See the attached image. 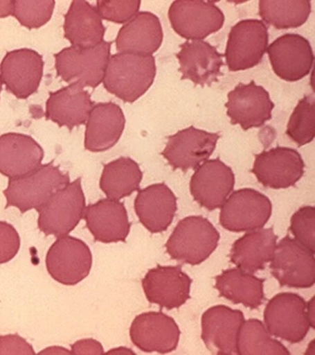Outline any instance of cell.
<instances>
[{
  "mask_svg": "<svg viewBox=\"0 0 315 355\" xmlns=\"http://www.w3.org/2000/svg\"><path fill=\"white\" fill-rule=\"evenodd\" d=\"M156 76L153 55L119 53L110 57L103 85L108 92L133 103L150 89Z\"/></svg>",
  "mask_w": 315,
  "mask_h": 355,
  "instance_id": "cell-1",
  "label": "cell"
},
{
  "mask_svg": "<svg viewBox=\"0 0 315 355\" xmlns=\"http://www.w3.org/2000/svg\"><path fill=\"white\" fill-rule=\"evenodd\" d=\"M270 270L281 286L295 288L313 287L314 253L287 235L276 245Z\"/></svg>",
  "mask_w": 315,
  "mask_h": 355,
  "instance_id": "cell-9",
  "label": "cell"
},
{
  "mask_svg": "<svg viewBox=\"0 0 315 355\" xmlns=\"http://www.w3.org/2000/svg\"><path fill=\"white\" fill-rule=\"evenodd\" d=\"M85 209L82 178H78L57 191L48 202L36 209L39 213V230L46 235L65 236L81 222Z\"/></svg>",
  "mask_w": 315,
  "mask_h": 355,
  "instance_id": "cell-5",
  "label": "cell"
},
{
  "mask_svg": "<svg viewBox=\"0 0 315 355\" xmlns=\"http://www.w3.org/2000/svg\"><path fill=\"white\" fill-rule=\"evenodd\" d=\"M111 42H103L89 49L70 48L55 54L57 76L69 85L96 88L103 82Z\"/></svg>",
  "mask_w": 315,
  "mask_h": 355,
  "instance_id": "cell-4",
  "label": "cell"
},
{
  "mask_svg": "<svg viewBox=\"0 0 315 355\" xmlns=\"http://www.w3.org/2000/svg\"><path fill=\"white\" fill-rule=\"evenodd\" d=\"M93 263L88 245L79 239L57 238L48 250L46 266L54 280L61 284L74 286L88 277Z\"/></svg>",
  "mask_w": 315,
  "mask_h": 355,
  "instance_id": "cell-10",
  "label": "cell"
},
{
  "mask_svg": "<svg viewBox=\"0 0 315 355\" xmlns=\"http://www.w3.org/2000/svg\"><path fill=\"white\" fill-rule=\"evenodd\" d=\"M233 169L219 159L208 160L192 176L190 193L199 205L208 210L221 208L234 189Z\"/></svg>",
  "mask_w": 315,
  "mask_h": 355,
  "instance_id": "cell-18",
  "label": "cell"
},
{
  "mask_svg": "<svg viewBox=\"0 0 315 355\" xmlns=\"http://www.w3.org/2000/svg\"><path fill=\"white\" fill-rule=\"evenodd\" d=\"M237 350L240 355L289 354L283 344L271 338L262 322L255 318L242 323L239 329Z\"/></svg>",
  "mask_w": 315,
  "mask_h": 355,
  "instance_id": "cell-33",
  "label": "cell"
},
{
  "mask_svg": "<svg viewBox=\"0 0 315 355\" xmlns=\"http://www.w3.org/2000/svg\"><path fill=\"white\" fill-rule=\"evenodd\" d=\"M43 71L44 61L41 54L28 49L7 53L0 64L3 85L18 99H27L37 92Z\"/></svg>",
  "mask_w": 315,
  "mask_h": 355,
  "instance_id": "cell-15",
  "label": "cell"
},
{
  "mask_svg": "<svg viewBox=\"0 0 315 355\" xmlns=\"http://www.w3.org/2000/svg\"><path fill=\"white\" fill-rule=\"evenodd\" d=\"M275 74L287 82L300 80L312 70L314 57L310 42L298 34H285L267 49Z\"/></svg>",
  "mask_w": 315,
  "mask_h": 355,
  "instance_id": "cell-14",
  "label": "cell"
},
{
  "mask_svg": "<svg viewBox=\"0 0 315 355\" xmlns=\"http://www.w3.org/2000/svg\"><path fill=\"white\" fill-rule=\"evenodd\" d=\"M19 234L12 225L0 222V264L8 263L19 251Z\"/></svg>",
  "mask_w": 315,
  "mask_h": 355,
  "instance_id": "cell-38",
  "label": "cell"
},
{
  "mask_svg": "<svg viewBox=\"0 0 315 355\" xmlns=\"http://www.w3.org/2000/svg\"><path fill=\"white\" fill-rule=\"evenodd\" d=\"M307 303L293 293H278L264 310L265 327L271 336L298 343L306 338L310 325L306 315Z\"/></svg>",
  "mask_w": 315,
  "mask_h": 355,
  "instance_id": "cell-6",
  "label": "cell"
},
{
  "mask_svg": "<svg viewBox=\"0 0 315 355\" xmlns=\"http://www.w3.org/2000/svg\"><path fill=\"white\" fill-rule=\"evenodd\" d=\"M69 183V173L61 172L60 166H54L53 162L42 165L27 175L9 180L8 187L3 191L6 208L16 207L21 213L38 209Z\"/></svg>",
  "mask_w": 315,
  "mask_h": 355,
  "instance_id": "cell-2",
  "label": "cell"
},
{
  "mask_svg": "<svg viewBox=\"0 0 315 355\" xmlns=\"http://www.w3.org/2000/svg\"><path fill=\"white\" fill-rule=\"evenodd\" d=\"M315 99L314 95L300 100L289 118L286 135L298 147L312 142L315 135Z\"/></svg>",
  "mask_w": 315,
  "mask_h": 355,
  "instance_id": "cell-34",
  "label": "cell"
},
{
  "mask_svg": "<svg viewBox=\"0 0 315 355\" xmlns=\"http://www.w3.org/2000/svg\"><path fill=\"white\" fill-rule=\"evenodd\" d=\"M14 0L0 1V18L12 16Z\"/></svg>",
  "mask_w": 315,
  "mask_h": 355,
  "instance_id": "cell-41",
  "label": "cell"
},
{
  "mask_svg": "<svg viewBox=\"0 0 315 355\" xmlns=\"http://www.w3.org/2000/svg\"><path fill=\"white\" fill-rule=\"evenodd\" d=\"M244 315L226 306H215L206 310L201 318V339L210 352L219 355L237 354L239 329Z\"/></svg>",
  "mask_w": 315,
  "mask_h": 355,
  "instance_id": "cell-20",
  "label": "cell"
},
{
  "mask_svg": "<svg viewBox=\"0 0 315 355\" xmlns=\"http://www.w3.org/2000/svg\"><path fill=\"white\" fill-rule=\"evenodd\" d=\"M218 230L204 217L193 216L181 220L165 244L172 259L198 266L208 259L218 246Z\"/></svg>",
  "mask_w": 315,
  "mask_h": 355,
  "instance_id": "cell-3",
  "label": "cell"
},
{
  "mask_svg": "<svg viewBox=\"0 0 315 355\" xmlns=\"http://www.w3.org/2000/svg\"><path fill=\"white\" fill-rule=\"evenodd\" d=\"M269 93L255 81L239 83L228 94L227 115L233 125H240L244 130L258 128L271 119L274 108Z\"/></svg>",
  "mask_w": 315,
  "mask_h": 355,
  "instance_id": "cell-16",
  "label": "cell"
},
{
  "mask_svg": "<svg viewBox=\"0 0 315 355\" xmlns=\"http://www.w3.org/2000/svg\"><path fill=\"white\" fill-rule=\"evenodd\" d=\"M141 1H114V0H99L97 10L101 19L114 21L116 24L128 23L138 14Z\"/></svg>",
  "mask_w": 315,
  "mask_h": 355,
  "instance_id": "cell-37",
  "label": "cell"
},
{
  "mask_svg": "<svg viewBox=\"0 0 315 355\" xmlns=\"http://www.w3.org/2000/svg\"><path fill=\"white\" fill-rule=\"evenodd\" d=\"M162 42L163 30L159 17L143 12L120 28L116 38V48L119 53L151 56L161 48Z\"/></svg>",
  "mask_w": 315,
  "mask_h": 355,
  "instance_id": "cell-27",
  "label": "cell"
},
{
  "mask_svg": "<svg viewBox=\"0 0 315 355\" xmlns=\"http://www.w3.org/2000/svg\"><path fill=\"white\" fill-rule=\"evenodd\" d=\"M2 85H3V82L1 80V77H0V93H1Z\"/></svg>",
  "mask_w": 315,
  "mask_h": 355,
  "instance_id": "cell-44",
  "label": "cell"
},
{
  "mask_svg": "<svg viewBox=\"0 0 315 355\" xmlns=\"http://www.w3.org/2000/svg\"><path fill=\"white\" fill-rule=\"evenodd\" d=\"M268 40L267 27L262 21H239L231 28L224 55L229 70L244 71L259 64L267 52Z\"/></svg>",
  "mask_w": 315,
  "mask_h": 355,
  "instance_id": "cell-11",
  "label": "cell"
},
{
  "mask_svg": "<svg viewBox=\"0 0 315 355\" xmlns=\"http://www.w3.org/2000/svg\"><path fill=\"white\" fill-rule=\"evenodd\" d=\"M177 209L176 196L164 183L152 184L139 190L135 200L136 216L152 234L168 230Z\"/></svg>",
  "mask_w": 315,
  "mask_h": 355,
  "instance_id": "cell-24",
  "label": "cell"
},
{
  "mask_svg": "<svg viewBox=\"0 0 315 355\" xmlns=\"http://www.w3.org/2000/svg\"><path fill=\"white\" fill-rule=\"evenodd\" d=\"M125 128L121 107L114 103L93 106L87 121L84 146L87 150L103 152L114 147Z\"/></svg>",
  "mask_w": 315,
  "mask_h": 355,
  "instance_id": "cell-25",
  "label": "cell"
},
{
  "mask_svg": "<svg viewBox=\"0 0 315 355\" xmlns=\"http://www.w3.org/2000/svg\"><path fill=\"white\" fill-rule=\"evenodd\" d=\"M87 227L96 241L125 242L129 234L128 213L123 202L112 199H101L86 207Z\"/></svg>",
  "mask_w": 315,
  "mask_h": 355,
  "instance_id": "cell-23",
  "label": "cell"
},
{
  "mask_svg": "<svg viewBox=\"0 0 315 355\" xmlns=\"http://www.w3.org/2000/svg\"><path fill=\"white\" fill-rule=\"evenodd\" d=\"M305 164L298 151L276 147L255 155L252 173L263 187L286 189L302 179Z\"/></svg>",
  "mask_w": 315,
  "mask_h": 355,
  "instance_id": "cell-12",
  "label": "cell"
},
{
  "mask_svg": "<svg viewBox=\"0 0 315 355\" xmlns=\"http://www.w3.org/2000/svg\"><path fill=\"white\" fill-rule=\"evenodd\" d=\"M168 17L181 37L201 41L223 27L224 15L211 1L177 0L170 6Z\"/></svg>",
  "mask_w": 315,
  "mask_h": 355,
  "instance_id": "cell-8",
  "label": "cell"
},
{
  "mask_svg": "<svg viewBox=\"0 0 315 355\" xmlns=\"http://www.w3.org/2000/svg\"><path fill=\"white\" fill-rule=\"evenodd\" d=\"M35 355L33 347L26 340L18 335L0 336V355Z\"/></svg>",
  "mask_w": 315,
  "mask_h": 355,
  "instance_id": "cell-39",
  "label": "cell"
},
{
  "mask_svg": "<svg viewBox=\"0 0 315 355\" xmlns=\"http://www.w3.org/2000/svg\"><path fill=\"white\" fill-rule=\"evenodd\" d=\"M311 13V2L299 1L259 2V15L267 24L278 30L294 28L302 26L309 19Z\"/></svg>",
  "mask_w": 315,
  "mask_h": 355,
  "instance_id": "cell-32",
  "label": "cell"
},
{
  "mask_svg": "<svg viewBox=\"0 0 315 355\" xmlns=\"http://www.w3.org/2000/svg\"><path fill=\"white\" fill-rule=\"evenodd\" d=\"M72 354L102 355L104 349L100 343L93 339H83L71 345Z\"/></svg>",
  "mask_w": 315,
  "mask_h": 355,
  "instance_id": "cell-40",
  "label": "cell"
},
{
  "mask_svg": "<svg viewBox=\"0 0 315 355\" xmlns=\"http://www.w3.org/2000/svg\"><path fill=\"white\" fill-rule=\"evenodd\" d=\"M271 209L266 195L244 188L233 191L221 206L219 222L224 230L234 233L260 230L269 220Z\"/></svg>",
  "mask_w": 315,
  "mask_h": 355,
  "instance_id": "cell-7",
  "label": "cell"
},
{
  "mask_svg": "<svg viewBox=\"0 0 315 355\" xmlns=\"http://www.w3.org/2000/svg\"><path fill=\"white\" fill-rule=\"evenodd\" d=\"M55 1L42 0V1H20L13 3L12 16L15 17L23 26L30 28H39L45 25L53 16Z\"/></svg>",
  "mask_w": 315,
  "mask_h": 355,
  "instance_id": "cell-35",
  "label": "cell"
},
{
  "mask_svg": "<svg viewBox=\"0 0 315 355\" xmlns=\"http://www.w3.org/2000/svg\"><path fill=\"white\" fill-rule=\"evenodd\" d=\"M134 345L143 352L168 354L179 345L180 329L172 318L162 311L138 315L129 329Z\"/></svg>",
  "mask_w": 315,
  "mask_h": 355,
  "instance_id": "cell-17",
  "label": "cell"
},
{
  "mask_svg": "<svg viewBox=\"0 0 315 355\" xmlns=\"http://www.w3.org/2000/svg\"><path fill=\"white\" fill-rule=\"evenodd\" d=\"M107 354H135V353L129 349H126V347H118V349L109 351Z\"/></svg>",
  "mask_w": 315,
  "mask_h": 355,
  "instance_id": "cell-43",
  "label": "cell"
},
{
  "mask_svg": "<svg viewBox=\"0 0 315 355\" xmlns=\"http://www.w3.org/2000/svg\"><path fill=\"white\" fill-rule=\"evenodd\" d=\"M64 30L72 46L81 49L100 44L106 32L97 9L84 0L72 1L64 16Z\"/></svg>",
  "mask_w": 315,
  "mask_h": 355,
  "instance_id": "cell-29",
  "label": "cell"
},
{
  "mask_svg": "<svg viewBox=\"0 0 315 355\" xmlns=\"http://www.w3.org/2000/svg\"><path fill=\"white\" fill-rule=\"evenodd\" d=\"M295 241L311 252H315V209L304 206L292 216L289 227Z\"/></svg>",
  "mask_w": 315,
  "mask_h": 355,
  "instance_id": "cell-36",
  "label": "cell"
},
{
  "mask_svg": "<svg viewBox=\"0 0 315 355\" xmlns=\"http://www.w3.org/2000/svg\"><path fill=\"white\" fill-rule=\"evenodd\" d=\"M143 173L137 163L120 157L104 166L100 187L107 198L119 201L140 190Z\"/></svg>",
  "mask_w": 315,
  "mask_h": 355,
  "instance_id": "cell-31",
  "label": "cell"
},
{
  "mask_svg": "<svg viewBox=\"0 0 315 355\" xmlns=\"http://www.w3.org/2000/svg\"><path fill=\"white\" fill-rule=\"evenodd\" d=\"M223 54L215 46L204 41H187L180 45L177 53L182 80H190L195 85L210 86L223 75Z\"/></svg>",
  "mask_w": 315,
  "mask_h": 355,
  "instance_id": "cell-21",
  "label": "cell"
},
{
  "mask_svg": "<svg viewBox=\"0 0 315 355\" xmlns=\"http://www.w3.org/2000/svg\"><path fill=\"white\" fill-rule=\"evenodd\" d=\"M277 240L273 228L249 232L234 243L230 252L231 262L245 272L262 270L273 259Z\"/></svg>",
  "mask_w": 315,
  "mask_h": 355,
  "instance_id": "cell-28",
  "label": "cell"
},
{
  "mask_svg": "<svg viewBox=\"0 0 315 355\" xmlns=\"http://www.w3.org/2000/svg\"><path fill=\"white\" fill-rule=\"evenodd\" d=\"M43 157V148L30 136L10 132L0 137V173L9 179L34 172Z\"/></svg>",
  "mask_w": 315,
  "mask_h": 355,
  "instance_id": "cell-22",
  "label": "cell"
},
{
  "mask_svg": "<svg viewBox=\"0 0 315 355\" xmlns=\"http://www.w3.org/2000/svg\"><path fill=\"white\" fill-rule=\"evenodd\" d=\"M215 288L220 296L234 304L256 309L263 303L264 279L238 269L223 271L215 278Z\"/></svg>",
  "mask_w": 315,
  "mask_h": 355,
  "instance_id": "cell-30",
  "label": "cell"
},
{
  "mask_svg": "<svg viewBox=\"0 0 315 355\" xmlns=\"http://www.w3.org/2000/svg\"><path fill=\"white\" fill-rule=\"evenodd\" d=\"M314 297L311 299L306 306V315L310 327L315 328V303Z\"/></svg>",
  "mask_w": 315,
  "mask_h": 355,
  "instance_id": "cell-42",
  "label": "cell"
},
{
  "mask_svg": "<svg viewBox=\"0 0 315 355\" xmlns=\"http://www.w3.org/2000/svg\"><path fill=\"white\" fill-rule=\"evenodd\" d=\"M191 284V278L180 266H158L145 275L143 288L148 302L172 310L190 299Z\"/></svg>",
  "mask_w": 315,
  "mask_h": 355,
  "instance_id": "cell-19",
  "label": "cell"
},
{
  "mask_svg": "<svg viewBox=\"0 0 315 355\" xmlns=\"http://www.w3.org/2000/svg\"><path fill=\"white\" fill-rule=\"evenodd\" d=\"M219 137V133L190 126L170 136L161 155L174 169L186 172L197 168L202 162L208 160Z\"/></svg>",
  "mask_w": 315,
  "mask_h": 355,
  "instance_id": "cell-13",
  "label": "cell"
},
{
  "mask_svg": "<svg viewBox=\"0 0 315 355\" xmlns=\"http://www.w3.org/2000/svg\"><path fill=\"white\" fill-rule=\"evenodd\" d=\"M93 107L89 93L78 85H69L51 92L46 105V118L60 128L72 130L85 124Z\"/></svg>",
  "mask_w": 315,
  "mask_h": 355,
  "instance_id": "cell-26",
  "label": "cell"
}]
</instances>
